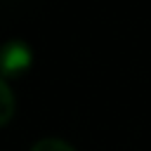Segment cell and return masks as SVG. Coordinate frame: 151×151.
I'll return each mask as SVG.
<instances>
[{"label": "cell", "mask_w": 151, "mask_h": 151, "mask_svg": "<svg viewBox=\"0 0 151 151\" xmlns=\"http://www.w3.org/2000/svg\"><path fill=\"white\" fill-rule=\"evenodd\" d=\"M31 151H76L71 144L61 142V139H54V137H47V139H40L31 146Z\"/></svg>", "instance_id": "3"}, {"label": "cell", "mask_w": 151, "mask_h": 151, "mask_svg": "<svg viewBox=\"0 0 151 151\" xmlns=\"http://www.w3.org/2000/svg\"><path fill=\"white\" fill-rule=\"evenodd\" d=\"M31 61L33 52L24 40H7L0 47V78H21L31 68Z\"/></svg>", "instance_id": "1"}, {"label": "cell", "mask_w": 151, "mask_h": 151, "mask_svg": "<svg viewBox=\"0 0 151 151\" xmlns=\"http://www.w3.org/2000/svg\"><path fill=\"white\" fill-rule=\"evenodd\" d=\"M12 116H14V94L7 85V80L0 78V125L9 123Z\"/></svg>", "instance_id": "2"}]
</instances>
